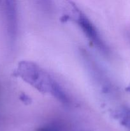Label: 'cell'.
<instances>
[{
	"label": "cell",
	"instance_id": "1",
	"mask_svg": "<svg viewBox=\"0 0 130 131\" xmlns=\"http://www.w3.org/2000/svg\"><path fill=\"white\" fill-rule=\"evenodd\" d=\"M16 74L39 92L50 95L62 103H69V99L59 83L47 72L37 64L22 61L18 65Z\"/></svg>",
	"mask_w": 130,
	"mask_h": 131
},
{
	"label": "cell",
	"instance_id": "2",
	"mask_svg": "<svg viewBox=\"0 0 130 131\" xmlns=\"http://www.w3.org/2000/svg\"><path fill=\"white\" fill-rule=\"evenodd\" d=\"M69 10L71 11V19L77 24L89 40L100 50L105 51L106 46L105 42L102 40L96 27L90 19L74 4L70 5Z\"/></svg>",
	"mask_w": 130,
	"mask_h": 131
},
{
	"label": "cell",
	"instance_id": "3",
	"mask_svg": "<svg viewBox=\"0 0 130 131\" xmlns=\"http://www.w3.org/2000/svg\"><path fill=\"white\" fill-rule=\"evenodd\" d=\"M116 117L124 127L130 130V111L122 110L116 113Z\"/></svg>",
	"mask_w": 130,
	"mask_h": 131
},
{
	"label": "cell",
	"instance_id": "4",
	"mask_svg": "<svg viewBox=\"0 0 130 131\" xmlns=\"http://www.w3.org/2000/svg\"><path fill=\"white\" fill-rule=\"evenodd\" d=\"M36 131H54L52 130L51 129H49L48 127H41L40 129H38Z\"/></svg>",
	"mask_w": 130,
	"mask_h": 131
}]
</instances>
